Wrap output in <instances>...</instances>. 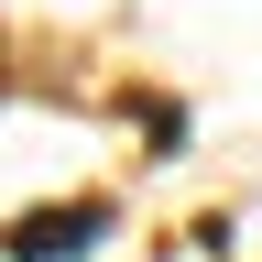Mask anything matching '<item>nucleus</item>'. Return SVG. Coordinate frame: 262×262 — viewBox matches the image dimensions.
<instances>
[{
	"mask_svg": "<svg viewBox=\"0 0 262 262\" xmlns=\"http://www.w3.org/2000/svg\"><path fill=\"white\" fill-rule=\"evenodd\" d=\"M98 229H110V208H98V196H77V208H33V219L11 229V262H88Z\"/></svg>",
	"mask_w": 262,
	"mask_h": 262,
	"instance_id": "1",
	"label": "nucleus"
}]
</instances>
